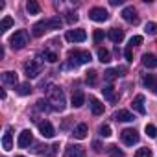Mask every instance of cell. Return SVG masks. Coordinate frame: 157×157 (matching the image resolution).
I'll list each match as a JSON object with an SVG mask.
<instances>
[{
  "label": "cell",
  "instance_id": "cell-10",
  "mask_svg": "<svg viewBox=\"0 0 157 157\" xmlns=\"http://www.w3.org/2000/svg\"><path fill=\"white\" fill-rule=\"evenodd\" d=\"M30 144H32V131H30V129L21 131V135H19V139H17V146H19V148H28Z\"/></svg>",
  "mask_w": 157,
  "mask_h": 157
},
{
  "label": "cell",
  "instance_id": "cell-2",
  "mask_svg": "<svg viewBox=\"0 0 157 157\" xmlns=\"http://www.w3.org/2000/svg\"><path fill=\"white\" fill-rule=\"evenodd\" d=\"M10 44H11L13 50H22V48L28 44V33H26V30H17V32L11 35Z\"/></svg>",
  "mask_w": 157,
  "mask_h": 157
},
{
  "label": "cell",
  "instance_id": "cell-37",
  "mask_svg": "<svg viewBox=\"0 0 157 157\" xmlns=\"http://www.w3.org/2000/svg\"><path fill=\"white\" fill-rule=\"evenodd\" d=\"M100 135H102V137H111V126L104 124V126L100 128Z\"/></svg>",
  "mask_w": 157,
  "mask_h": 157
},
{
  "label": "cell",
  "instance_id": "cell-19",
  "mask_svg": "<svg viewBox=\"0 0 157 157\" xmlns=\"http://www.w3.org/2000/svg\"><path fill=\"white\" fill-rule=\"evenodd\" d=\"M85 104V94H83V91H76L74 94H72V105L74 107H82Z\"/></svg>",
  "mask_w": 157,
  "mask_h": 157
},
{
  "label": "cell",
  "instance_id": "cell-43",
  "mask_svg": "<svg viewBox=\"0 0 157 157\" xmlns=\"http://www.w3.org/2000/svg\"><path fill=\"white\" fill-rule=\"evenodd\" d=\"M109 4L111 6H118V4H122V0H109Z\"/></svg>",
  "mask_w": 157,
  "mask_h": 157
},
{
  "label": "cell",
  "instance_id": "cell-32",
  "mask_svg": "<svg viewBox=\"0 0 157 157\" xmlns=\"http://www.w3.org/2000/svg\"><path fill=\"white\" fill-rule=\"evenodd\" d=\"M144 32L150 33V35H157V24H155V22H148V24L144 26Z\"/></svg>",
  "mask_w": 157,
  "mask_h": 157
},
{
  "label": "cell",
  "instance_id": "cell-31",
  "mask_svg": "<svg viewBox=\"0 0 157 157\" xmlns=\"http://www.w3.org/2000/svg\"><path fill=\"white\" fill-rule=\"evenodd\" d=\"M43 57L48 61V63H56L59 57H57V54L56 52H50V50H44V54H43Z\"/></svg>",
  "mask_w": 157,
  "mask_h": 157
},
{
  "label": "cell",
  "instance_id": "cell-13",
  "mask_svg": "<svg viewBox=\"0 0 157 157\" xmlns=\"http://www.w3.org/2000/svg\"><path fill=\"white\" fill-rule=\"evenodd\" d=\"M67 157H87V155H85V150L82 146L72 144V146L67 148Z\"/></svg>",
  "mask_w": 157,
  "mask_h": 157
},
{
  "label": "cell",
  "instance_id": "cell-25",
  "mask_svg": "<svg viewBox=\"0 0 157 157\" xmlns=\"http://www.w3.org/2000/svg\"><path fill=\"white\" fill-rule=\"evenodd\" d=\"M98 59L102 61V63H109L111 61V54H109V50L107 48H98Z\"/></svg>",
  "mask_w": 157,
  "mask_h": 157
},
{
  "label": "cell",
  "instance_id": "cell-33",
  "mask_svg": "<svg viewBox=\"0 0 157 157\" xmlns=\"http://www.w3.org/2000/svg\"><path fill=\"white\" fill-rule=\"evenodd\" d=\"M135 157H151V150L150 148H139L135 151Z\"/></svg>",
  "mask_w": 157,
  "mask_h": 157
},
{
  "label": "cell",
  "instance_id": "cell-16",
  "mask_svg": "<svg viewBox=\"0 0 157 157\" xmlns=\"http://www.w3.org/2000/svg\"><path fill=\"white\" fill-rule=\"evenodd\" d=\"M144 85L148 87V89H151L153 91V94H157V76H153V74H148V76H144Z\"/></svg>",
  "mask_w": 157,
  "mask_h": 157
},
{
  "label": "cell",
  "instance_id": "cell-9",
  "mask_svg": "<svg viewBox=\"0 0 157 157\" xmlns=\"http://www.w3.org/2000/svg\"><path fill=\"white\" fill-rule=\"evenodd\" d=\"M39 131H41V135H43V137H46V139H52V137L56 135V129H54V126H52L48 120L39 122Z\"/></svg>",
  "mask_w": 157,
  "mask_h": 157
},
{
  "label": "cell",
  "instance_id": "cell-30",
  "mask_svg": "<svg viewBox=\"0 0 157 157\" xmlns=\"http://www.w3.org/2000/svg\"><path fill=\"white\" fill-rule=\"evenodd\" d=\"M17 93H19L21 96H26V94L32 93V85H30V83H21L19 89H17Z\"/></svg>",
  "mask_w": 157,
  "mask_h": 157
},
{
  "label": "cell",
  "instance_id": "cell-4",
  "mask_svg": "<svg viewBox=\"0 0 157 157\" xmlns=\"http://www.w3.org/2000/svg\"><path fill=\"white\" fill-rule=\"evenodd\" d=\"M43 70V61L41 59H30L24 63V74L28 78H37Z\"/></svg>",
  "mask_w": 157,
  "mask_h": 157
},
{
  "label": "cell",
  "instance_id": "cell-17",
  "mask_svg": "<svg viewBox=\"0 0 157 157\" xmlns=\"http://www.w3.org/2000/svg\"><path fill=\"white\" fill-rule=\"evenodd\" d=\"M142 65L146 68H157V57L153 54H144L142 56Z\"/></svg>",
  "mask_w": 157,
  "mask_h": 157
},
{
  "label": "cell",
  "instance_id": "cell-29",
  "mask_svg": "<svg viewBox=\"0 0 157 157\" xmlns=\"http://www.w3.org/2000/svg\"><path fill=\"white\" fill-rule=\"evenodd\" d=\"M11 26H13V19H11V17H4L2 22H0V32H6V30H10Z\"/></svg>",
  "mask_w": 157,
  "mask_h": 157
},
{
  "label": "cell",
  "instance_id": "cell-26",
  "mask_svg": "<svg viewBox=\"0 0 157 157\" xmlns=\"http://www.w3.org/2000/svg\"><path fill=\"white\" fill-rule=\"evenodd\" d=\"M117 76H118V70H115V68H107V70L104 72V80L111 83V82L117 80Z\"/></svg>",
  "mask_w": 157,
  "mask_h": 157
},
{
  "label": "cell",
  "instance_id": "cell-3",
  "mask_svg": "<svg viewBox=\"0 0 157 157\" xmlns=\"http://www.w3.org/2000/svg\"><path fill=\"white\" fill-rule=\"evenodd\" d=\"M68 59H70V65L78 67V65L89 63V61H91V54L85 52V50H70V52H68Z\"/></svg>",
  "mask_w": 157,
  "mask_h": 157
},
{
  "label": "cell",
  "instance_id": "cell-15",
  "mask_svg": "<svg viewBox=\"0 0 157 157\" xmlns=\"http://www.w3.org/2000/svg\"><path fill=\"white\" fill-rule=\"evenodd\" d=\"M46 30H48V28H46V21H39V22H35V24H33L32 33H33V37H43Z\"/></svg>",
  "mask_w": 157,
  "mask_h": 157
},
{
  "label": "cell",
  "instance_id": "cell-11",
  "mask_svg": "<svg viewBox=\"0 0 157 157\" xmlns=\"http://www.w3.org/2000/svg\"><path fill=\"white\" fill-rule=\"evenodd\" d=\"M131 107H133L139 115H144V113H146V107H144V96H142V94H137V96L133 98V102H131Z\"/></svg>",
  "mask_w": 157,
  "mask_h": 157
},
{
  "label": "cell",
  "instance_id": "cell-21",
  "mask_svg": "<svg viewBox=\"0 0 157 157\" xmlns=\"http://www.w3.org/2000/svg\"><path fill=\"white\" fill-rule=\"evenodd\" d=\"M87 131H89L87 124H78V126L74 128V137H76V139H85V137H87Z\"/></svg>",
  "mask_w": 157,
  "mask_h": 157
},
{
  "label": "cell",
  "instance_id": "cell-45",
  "mask_svg": "<svg viewBox=\"0 0 157 157\" xmlns=\"http://www.w3.org/2000/svg\"><path fill=\"white\" fill-rule=\"evenodd\" d=\"M113 157H115V155H113Z\"/></svg>",
  "mask_w": 157,
  "mask_h": 157
},
{
  "label": "cell",
  "instance_id": "cell-36",
  "mask_svg": "<svg viewBox=\"0 0 157 157\" xmlns=\"http://www.w3.org/2000/svg\"><path fill=\"white\" fill-rule=\"evenodd\" d=\"M139 44H142V37L140 35H133L129 39V46H139Z\"/></svg>",
  "mask_w": 157,
  "mask_h": 157
},
{
  "label": "cell",
  "instance_id": "cell-42",
  "mask_svg": "<svg viewBox=\"0 0 157 157\" xmlns=\"http://www.w3.org/2000/svg\"><path fill=\"white\" fill-rule=\"evenodd\" d=\"M93 148H94V151H102V144H100L98 140H94V142H93Z\"/></svg>",
  "mask_w": 157,
  "mask_h": 157
},
{
  "label": "cell",
  "instance_id": "cell-35",
  "mask_svg": "<svg viewBox=\"0 0 157 157\" xmlns=\"http://www.w3.org/2000/svg\"><path fill=\"white\" fill-rule=\"evenodd\" d=\"M85 80H87V83H89V85H94V83H96V70H89Z\"/></svg>",
  "mask_w": 157,
  "mask_h": 157
},
{
  "label": "cell",
  "instance_id": "cell-27",
  "mask_svg": "<svg viewBox=\"0 0 157 157\" xmlns=\"http://www.w3.org/2000/svg\"><path fill=\"white\" fill-rule=\"evenodd\" d=\"M102 93H104V96L109 100V102H115L117 100V94H115V89L111 87V85H107V87H104L102 89Z\"/></svg>",
  "mask_w": 157,
  "mask_h": 157
},
{
  "label": "cell",
  "instance_id": "cell-7",
  "mask_svg": "<svg viewBox=\"0 0 157 157\" xmlns=\"http://www.w3.org/2000/svg\"><path fill=\"white\" fill-rule=\"evenodd\" d=\"M89 19L94 21V22H104V21L109 19V13H107L104 8H93V10L89 11Z\"/></svg>",
  "mask_w": 157,
  "mask_h": 157
},
{
  "label": "cell",
  "instance_id": "cell-14",
  "mask_svg": "<svg viewBox=\"0 0 157 157\" xmlns=\"http://www.w3.org/2000/svg\"><path fill=\"white\" fill-rule=\"evenodd\" d=\"M107 37H109L115 44H118V43L124 39V30H122V28H111L109 33H107Z\"/></svg>",
  "mask_w": 157,
  "mask_h": 157
},
{
  "label": "cell",
  "instance_id": "cell-12",
  "mask_svg": "<svg viewBox=\"0 0 157 157\" xmlns=\"http://www.w3.org/2000/svg\"><path fill=\"white\" fill-rule=\"evenodd\" d=\"M89 105H91V111H93V115H102L104 113V104L98 100V98H94V96H91L89 98Z\"/></svg>",
  "mask_w": 157,
  "mask_h": 157
},
{
  "label": "cell",
  "instance_id": "cell-6",
  "mask_svg": "<svg viewBox=\"0 0 157 157\" xmlns=\"http://www.w3.org/2000/svg\"><path fill=\"white\" fill-rule=\"evenodd\" d=\"M120 137H122L124 144H128V146H133V144H137V142H139V133H137L135 129H131V128L124 129V131L120 133Z\"/></svg>",
  "mask_w": 157,
  "mask_h": 157
},
{
  "label": "cell",
  "instance_id": "cell-8",
  "mask_svg": "<svg viewBox=\"0 0 157 157\" xmlns=\"http://www.w3.org/2000/svg\"><path fill=\"white\" fill-rule=\"evenodd\" d=\"M122 19L129 24H139V17H137V11L133 10V6H128L122 10Z\"/></svg>",
  "mask_w": 157,
  "mask_h": 157
},
{
  "label": "cell",
  "instance_id": "cell-1",
  "mask_svg": "<svg viewBox=\"0 0 157 157\" xmlns=\"http://www.w3.org/2000/svg\"><path fill=\"white\" fill-rule=\"evenodd\" d=\"M48 96H50L48 102L52 104L54 109H57V111H63V109H65V93H63L59 87H50Z\"/></svg>",
  "mask_w": 157,
  "mask_h": 157
},
{
  "label": "cell",
  "instance_id": "cell-38",
  "mask_svg": "<svg viewBox=\"0 0 157 157\" xmlns=\"http://www.w3.org/2000/svg\"><path fill=\"white\" fill-rule=\"evenodd\" d=\"M124 56H126V59L131 63V61H133V46H129V44H128V48L124 50Z\"/></svg>",
  "mask_w": 157,
  "mask_h": 157
},
{
  "label": "cell",
  "instance_id": "cell-40",
  "mask_svg": "<svg viewBox=\"0 0 157 157\" xmlns=\"http://www.w3.org/2000/svg\"><path fill=\"white\" fill-rule=\"evenodd\" d=\"M67 22H68V24L78 22V15H76V13H67Z\"/></svg>",
  "mask_w": 157,
  "mask_h": 157
},
{
  "label": "cell",
  "instance_id": "cell-28",
  "mask_svg": "<svg viewBox=\"0 0 157 157\" xmlns=\"http://www.w3.org/2000/svg\"><path fill=\"white\" fill-rule=\"evenodd\" d=\"M35 107H37L39 111H43V113H44V111L48 113V111L52 109V105H50L48 100H37V102H35Z\"/></svg>",
  "mask_w": 157,
  "mask_h": 157
},
{
  "label": "cell",
  "instance_id": "cell-5",
  "mask_svg": "<svg viewBox=\"0 0 157 157\" xmlns=\"http://www.w3.org/2000/svg\"><path fill=\"white\" fill-rule=\"evenodd\" d=\"M65 39L70 43H83L87 39V33H85V30H68Z\"/></svg>",
  "mask_w": 157,
  "mask_h": 157
},
{
  "label": "cell",
  "instance_id": "cell-20",
  "mask_svg": "<svg viewBox=\"0 0 157 157\" xmlns=\"http://www.w3.org/2000/svg\"><path fill=\"white\" fill-rule=\"evenodd\" d=\"M115 120H120V122H131V120H133V115H131L129 111H126V109H120V111L115 113Z\"/></svg>",
  "mask_w": 157,
  "mask_h": 157
},
{
  "label": "cell",
  "instance_id": "cell-22",
  "mask_svg": "<svg viewBox=\"0 0 157 157\" xmlns=\"http://www.w3.org/2000/svg\"><path fill=\"white\" fill-rule=\"evenodd\" d=\"M2 148L6 150V151H10L11 148H13V137H11V131L8 129L6 133H4V137H2Z\"/></svg>",
  "mask_w": 157,
  "mask_h": 157
},
{
  "label": "cell",
  "instance_id": "cell-18",
  "mask_svg": "<svg viewBox=\"0 0 157 157\" xmlns=\"http://www.w3.org/2000/svg\"><path fill=\"white\" fill-rule=\"evenodd\" d=\"M2 82L6 83V85H17V74L13 72V70H8V72H4L2 74Z\"/></svg>",
  "mask_w": 157,
  "mask_h": 157
},
{
  "label": "cell",
  "instance_id": "cell-39",
  "mask_svg": "<svg viewBox=\"0 0 157 157\" xmlns=\"http://www.w3.org/2000/svg\"><path fill=\"white\" fill-rule=\"evenodd\" d=\"M104 37H105V35H104V32H102V30H94V33H93V39H94L96 43H100Z\"/></svg>",
  "mask_w": 157,
  "mask_h": 157
},
{
  "label": "cell",
  "instance_id": "cell-34",
  "mask_svg": "<svg viewBox=\"0 0 157 157\" xmlns=\"http://www.w3.org/2000/svg\"><path fill=\"white\" fill-rule=\"evenodd\" d=\"M144 131H146V135H148V137H151V139H153V137H157V128H155L153 124H146V129H144Z\"/></svg>",
  "mask_w": 157,
  "mask_h": 157
},
{
  "label": "cell",
  "instance_id": "cell-44",
  "mask_svg": "<svg viewBox=\"0 0 157 157\" xmlns=\"http://www.w3.org/2000/svg\"><path fill=\"white\" fill-rule=\"evenodd\" d=\"M17 157H24V155H17Z\"/></svg>",
  "mask_w": 157,
  "mask_h": 157
},
{
  "label": "cell",
  "instance_id": "cell-23",
  "mask_svg": "<svg viewBox=\"0 0 157 157\" xmlns=\"http://www.w3.org/2000/svg\"><path fill=\"white\" fill-rule=\"evenodd\" d=\"M26 10H28V13H30V15H39V13H41V6L35 2V0H28Z\"/></svg>",
  "mask_w": 157,
  "mask_h": 157
},
{
  "label": "cell",
  "instance_id": "cell-24",
  "mask_svg": "<svg viewBox=\"0 0 157 157\" xmlns=\"http://www.w3.org/2000/svg\"><path fill=\"white\" fill-rule=\"evenodd\" d=\"M61 24H63V21H61L59 17H52V19L46 21V28H48V30H59Z\"/></svg>",
  "mask_w": 157,
  "mask_h": 157
},
{
  "label": "cell",
  "instance_id": "cell-41",
  "mask_svg": "<svg viewBox=\"0 0 157 157\" xmlns=\"http://www.w3.org/2000/svg\"><path fill=\"white\" fill-rule=\"evenodd\" d=\"M109 151H111V153H115V157H122V151H120L117 146H109Z\"/></svg>",
  "mask_w": 157,
  "mask_h": 157
}]
</instances>
